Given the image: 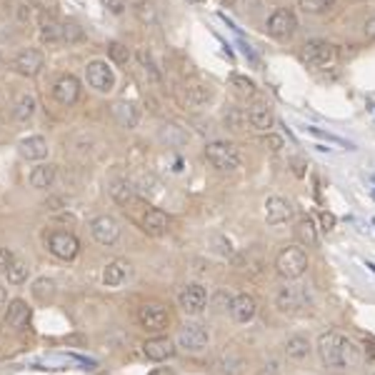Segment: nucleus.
Here are the masks:
<instances>
[{
    "mask_svg": "<svg viewBox=\"0 0 375 375\" xmlns=\"http://www.w3.org/2000/svg\"><path fill=\"white\" fill-rule=\"evenodd\" d=\"M160 138L165 140L168 145H183L185 140H188V135H185L183 131H180L178 125H163V131H160Z\"/></svg>",
    "mask_w": 375,
    "mask_h": 375,
    "instance_id": "37",
    "label": "nucleus"
},
{
    "mask_svg": "<svg viewBox=\"0 0 375 375\" xmlns=\"http://www.w3.org/2000/svg\"><path fill=\"white\" fill-rule=\"evenodd\" d=\"M143 353L148 356V360L160 363L175 356V345H173L171 338H151V340H145Z\"/></svg>",
    "mask_w": 375,
    "mask_h": 375,
    "instance_id": "17",
    "label": "nucleus"
},
{
    "mask_svg": "<svg viewBox=\"0 0 375 375\" xmlns=\"http://www.w3.org/2000/svg\"><path fill=\"white\" fill-rule=\"evenodd\" d=\"M113 118L123 128H135L138 125V108L128 100H118V103H113Z\"/></svg>",
    "mask_w": 375,
    "mask_h": 375,
    "instance_id": "25",
    "label": "nucleus"
},
{
    "mask_svg": "<svg viewBox=\"0 0 375 375\" xmlns=\"http://www.w3.org/2000/svg\"><path fill=\"white\" fill-rule=\"evenodd\" d=\"M276 270H278V276L285 278V280L300 278L305 270H308V256H305V250L298 248V245L283 248L276 258Z\"/></svg>",
    "mask_w": 375,
    "mask_h": 375,
    "instance_id": "2",
    "label": "nucleus"
},
{
    "mask_svg": "<svg viewBox=\"0 0 375 375\" xmlns=\"http://www.w3.org/2000/svg\"><path fill=\"white\" fill-rule=\"evenodd\" d=\"M13 258L15 256L8 248H0V270H8V265L13 263Z\"/></svg>",
    "mask_w": 375,
    "mask_h": 375,
    "instance_id": "45",
    "label": "nucleus"
},
{
    "mask_svg": "<svg viewBox=\"0 0 375 375\" xmlns=\"http://www.w3.org/2000/svg\"><path fill=\"white\" fill-rule=\"evenodd\" d=\"M48 250L60 260H73L80 253V240L68 231H53L48 235Z\"/></svg>",
    "mask_w": 375,
    "mask_h": 375,
    "instance_id": "5",
    "label": "nucleus"
},
{
    "mask_svg": "<svg viewBox=\"0 0 375 375\" xmlns=\"http://www.w3.org/2000/svg\"><path fill=\"white\" fill-rule=\"evenodd\" d=\"M110 195H113V200H115V203L128 205V203H133V200H135V185H133L131 180L120 178V180H115V183H113Z\"/></svg>",
    "mask_w": 375,
    "mask_h": 375,
    "instance_id": "29",
    "label": "nucleus"
},
{
    "mask_svg": "<svg viewBox=\"0 0 375 375\" xmlns=\"http://www.w3.org/2000/svg\"><path fill=\"white\" fill-rule=\"evenodd\" d=\"M30 320V308H28L26 300H13V303L8 305V313H6V328L10 330H23Z\"/></svg>",
    "mask_w": 375,
    "mask_h": 375,
    "instance_id": "21",
    "label": "nucleus"
},
{
    "mask_svg": "<svg viewBox=\"0 0 375 375\" xmlns=\"http://www.w3.org/2000/svg\"><path fill=\"white\" fill-rule=\"evenodd\" d=\"M231 83H233V86H238V90L248 93V95H250V93H253V90H256V86H253V80L243 78V75H233Z\"/></svg>",
    "mask_w": 375,
    "mask_h": 375,
    "instance_id": "42",
    "label": "nucleus"
},
{
    "mask_svg": "<svg viewBox=\"0 0 375 375\" xmlns=\"http://www.w3.org/2000/svg\"><path fill=\"white\" fill-rule=\"evenodd\" d=\"M296 235H298V240L303 245H308V248H316L318 245V228H316V223L310 220V218H300L298 220V225H296Z\"/></svg>",
    "mask_w": 375,
    "mask_h": 375,
    "instance_id": "28",
    "label": "nucleus"
},
{
    "mask_svg": "<svg viewBox=\"0 0 375 375\" xmlns=\"http://www.w3.org/2000/svg\"><path fill=\"white\" fill-rule=\"evenodd\" d=\"M18 153L26 160H43L48 155V140L43 135H28L18 143Z\"/></svg>",
    "mask_w": 375,
    "mask_h": 375,
    "instance_id": "19",
    "label": "nucleus"
},
{
    "mask_svg": "<svg viewBox=\"0 0 375 375\" xmlns=\"http://www.w3.org/2000/svg\"><path fill=\"white\" fill-rule=\"evenodd\" d=\"M53 293H55V283L50 278H38L33 283V296L38 300H48V298H53Z\"/></svg>",
    "mask_w": 375,
    "mask_h": 375,
    "instance_id": "36",
    "label": "nucleus"
},
{
    "mask_svg": "<svg viewBox=\"0 0 375 375\" xmlns=\"http://www.w3.org/2000/svg\"><path fill=\"white\" fill-rule=\"evenodd\" d=\"M138 63L143 66L145 75H148V78H151L153 83H160V70L155 68V63H153L151 53H148L145 48H140V50H138Z\"/></svg>",
    "mask_w": 375,
    "mask_h": 375,
    "instance_id": "34",
    "label": "nucleus"
},
{
    "mask_svg": "<svg viewBox=\"0 0 375 375\" xmlns=\"http://www.w3.org/2000/svg\"><path fill=\"white\" fill-rule=\"evenodd\" d=\"M138 320L145 330H151V333H160V330L168 328V323H171V313L168 308L160 303H145L143 308L138 310Z\"/></svg>",
    "mask_w": 375,
    "mask_h": 375,
    "instance_id": "9",
    "label": "nucleus"
},
{
    "mask_svg": "<svg viewBox=\"0 0 375 375\" xmlns=\"http://www.w3.org/2000/svg\"><path fill=\"white\" fill-rule=\"evenodd\" d=\"M53 95L60 106H66V108L75 106L80 98V80L75 78V75H63L53 86Z\"/></svg>",
    "mask_w": 375,
    "mask_h": 375,
    "instance_id": "14",
    "label": "nucleus"
},
{
    "mask_svg": "<svg viewBox=\"0 0 375 375\" xmlns=\"http://www.w3.org/2000/svg\"><path fill=\"white\" fill-rule=\"evenodd\" d=\"M83 38H86V33H83V28H80L75 20H66V23H63V43L73 46V43H80Z\"/></svg>",
    "mask_w": 375,
    "mask_h": 375,
    "instance_id": "35",
    "label": "nucleus"
},
{
    "mask_svg": "<svg viewBox=\"0 0 375 375\" xmlns=\"http://www.w3.org/2000/svg\"><path fill=\"white\" fill-rule=\"evenodd\" d=\"M285 356L290 360H305L310 356V343L303 336H293L285 340Z\"/></svg>",
    "mask_w": 375,
    "mask_h": 375,
    "instance_id": "27",
    "label": "nucleus"
},
{
    "mask_svg": "<svg viewBox=\"0 0 375 375\" xmlns=\"http://www.w3.org/2000/svg\"><path fill=\"white\" fill-rule=\"evenodd\" d=\"M245 115H248V123L256 131H268L270 125H273V110H270L268 103H253Z\"/></svg>",
    "mask_w": 375,
    "mask_h": 375,
    "instance_id": "23",
    "label": "nucleus"
},
{
    "mask_svg": "<svg viewBox=\"0 0 375 375\" xmlns=\"http://www.w3.org/2000/svg\"><path fill=\"white\" fill-rule=\"evenodd\" d=\"M43 63H46V58H43L40 50L26 48V50H20V53L15 55L10 66H13V70L18 73V75H23V78H35V75L43 70Z\"/></svg>",
    "mask_w": 375,
    "mask_h": 375,
    "instance_id": "10",
    "label": "nucleus"
},
{
    "mask_svg": "<svg viewBox=\"0 0 375 375\" xmlns=\"http://www.w3.org/2000/svg\"><path fill=\"white\" fill-rule=\"evenodd\" d=\"M245 120H248V115H245V113L240 110V108H235V106L228 108V110H225V115H223L225 128H231V131H243Z\"/></svg>",
    "mask_w": 375,
    "mask_h": 375,
    "instance_id": "33",
    "label": "nucleus"
},
{
    "mask_svg": "<svg viewBox=\"0 0 375 375\" xmlns=\"http://www.w3.org/2000/svg\"><path fill=\"white\" fill-rule=\"evenodd\" d=\"M103 6H106L110 13L120 15L125 10V0H103Z\"/></svg>",
    "mask_w": 375,
    "mask_h": 375,
    "instance_id": "44",
    "label": "nucleus"
},
{
    "mask_svg": "<svg viewBox=\"0 0 375 375\" xmlns=\"http://www.w3.org/2000/svg\"><path fill=\"white\" fill-rule=\"evenodd\" d=\"M208 343H211V333H208L203 325H198V323H188L178 333V345L183 350H191V353L203 350Z\"/></svg>",
    "mask_w": 375,
    "mask_h": 375,
    "instance_id": "11",
    "label": "nucleus"
},
{
    "mask_svg": "<svg viewBox=\"0 0 375 375\" xmlns=\"http://www.w3.org/2000/svg\"><path fill=\"white\" fill-rule=\"evenodd\" d=\"M8 280L10 283H15V285H20V283H26L28 280V273H30V265L26 263V260H20V258H13V263L8 265Z\"/></svg>",
    "mask_w": 375,
    "mask_h": 375,
    "instance_id": "31",
    "label": "nucleus"
},
{
    "mask_svg": "<svg viewBox=\"0 0 375 375\" xmlns=\"http://www.w3.org/2000/svg\"><path fill=\"white\" fill-rule=\"evenodd\" d=\"M128 276H131V263L123 260V258H115V260H110V263L106 265V270H103V283H106L108 288H118V285L125 283Z\"/></svg>",
    "mask_w": 375,
    "mask_h": 375,
    "instance_id": "20",
    "label": "nucleus"
},
{
    "mask_svg": "<svg viewBox=\"0 0 375 375\" xmlns=\"http://www.w3.org/2000/svg\"><path fill=\"white\" fill-rule=\"evenodd\" d=\"M310 303L308 290L303 285H285V288L278 290L276 296V305L280 313H298L300 308Z\"/></svg>",
    "mask_w": 375,
    "mask_h": 375,
    "instance_id": "7",
    "label": "nucleus"
},
{
    "mask_svg": "<svg viewBox=\"0 0 375 375\" xmlns=\"http://www.w3.org/2000/svg\"><path fill=\"white\" fill-rule=\"evenodd\" d=\"M86 80H88V86L98 93H110L113 86H115L113 68L108 66L106 60H90L86 68Z\"/></svg>",
    "mask_w": 375,
    "mask_h": 375,
    "instance_id": "6",
    "label": "nucleus"
},
{
    "mask_svg": "<svg viewBox=\"0 0 375 375\" xmlns=\"http://www.w3.org/2000/svg\"><path fill=\"white\" fill-rule=\"evenodd\" d=\"M258 6H260V0H235V8L240 13H253Z\"/></svg>",
    "mask_w": 375,
    "mask_h": 375,
    "instance_id": "43",
    "label": "nucleus"
},
{
    "mask_svg": "<svg viewBox=\"0 0 375 375\" xmlns=\"http://www.w3.org/2000/svg\"><path fill=\"white\" fill-rule=\"evenodd\" d=\"M211 98H213V90L211 86H205V83H193V86H188V90H185V103L191 108L205 106Z\"/></svg>",
    "mask_w": 375,
    "mask_h": 375,
    "instance_id": "26",
    "label": "nucleus"
},
{
    "mask_svg": "<svg viewBox=\"0 0 375 375\" xmlns=\"http://www.w3.org/2000/svg\"><path fill=\"white\" fill-rule=\"evenodd\" d=\"M318 353H320V360L328 368L336 370L356 368L358 363H360L358 345L348 336H343V333H323L318 338Z\"/></svg>",
    "mask_w": 375,
    "mask_h": 375,
    "instance_id": "1",
    "label": "nucleus"
},
{
    "mask_svg": "<svg viewBox=\"0 0 375 375\" xmlns=\"http://www.w3.org/2000/svg\"><path fill=\"white\" fill-rule=\"evenodd\" d=\"M368 375H375V373H368Z\"/></svg>",
    "mask_w": 375,
    "mask_h": 375,
    "instance_id": "50",
    "label": "nucleus"
},
{
    "mask_svg": "<svg viewBox=\"0 0 375 375\" xmlns=\"http://www.w3.org/2000/svg\"><path fill=\"white\" fill-rule=\"evenodd\" d=\"M35 108H38V100H35L30 93H23L18 98V103H15V118H18L20 123H28V120L35 115Z\"/></svg>",
    "mask_w": 375,
    "mask_h": 375,
    "instance_id": "30",
    "label": "nucleus"
},
{
    "mask_svg": "<svg viewBox=\"0 0 375 375\" xmlns=\"http://www.w3.org/2000/svg\"><path fill=\"white\" fill-rule=\"evenodd\" d=\"M336 55H338L336 46L328 43V40H308L303 46V50H300V58L313 68L328 66V63L336 60Z\"/></svg>",
    "mask_w": 375,
    "mask_h": 375,
    "instance_id": "4",
    "label": "nucleus"
},
{
    "mask_svg": "<svg viewBox=\"0 0 375 375\" xmlns=\"http://www.w3.org/2000/svg\"><path fill=\"white\" fill-rule=\"evenodd\" d=\"M18 18L26 23V20H30V8L28 6H18Z\"/></svg>",
    "mask_w": 375,
    "mask_h": 375,
    "instance_id": "46",
    "label": "nucleus"
},
{
    "mask_svg": "<svg viewBox=\"0 0 375 375\" xmlns=\"http://www.w3.org/2000/svg\"><path fill=\"white\" fill-rule=\"evenodd\" d=\"M258 313V303L256 298L248 296V293H240L231 300V316L235 318L238 323H250Z\"/></svg>",
    "mask_w": 375,
    "mask_h": 375,
    "instance_id": "16",
    "label": "nucleus"
},
{
    "mask_svg": "<svg viewBox=\"0 0 375 375\" xmlns=\"http://www.w3.org/2000/svg\"><path fill=\"white\" fill-rule=\"evenodd\" d=\"M220 368H223L228 375H238V373H240V368H243V360H240L238 356H223V360H220Z\"/></svg>",
    "mask_w": 375,
    "mask_h": 375,
    "instance_id": "40",
    "label": "nucleus"
},
{
    "mask_svg": "<svg viewBox=\"0 0 375 375\" xmlns=\"http://www.w3.org/2000/svg\"><path fill=\"white\" fill-rule=\"evenodd\" d=\"M323 225H325V231H333V225H336V218L325 213V215H323Z\"/></svg>",
    "mask_w": 375,
    "mask_h": 375,
    "instance_id": "48",
    "label": "nucleus"
},
{
    "mask_svg": "<svg viewBox=\"0 0 375 375\" xmlns=\"http://www.w3.org/2000/svg\"><path fill=\"white\" fill-rule=\"evenodd\" d=\"M336 6V0H298V8L308 15H320Z\"/></svg>",
    "mask_w": 375,
    "mask_h": 375,
    "instance_id": "32",
    "label": "nucleus"
},
{
    "mask_svg": "<svg viewBox=\"0 0 375 375\" xmlns=\"http://www.w3.org/2000/svg\"><path fill=\"white\" fill-rule=\"evenodd\" d=\"M135 15L140 18V23L153 26V23H155V8H153L151 0H138V3H135Z\"/></svg>",
    "mask_w": 375,
    "mask_h": 375,
    "instance_id": "39",
    "label": "nucleus"
},
{
    "mask_svg": "<svg viewBox=\"0 0 375 375\" xmlns=\"http://www.w3.org/2000/svg\"><path fill=\"white\" fill-rule=\"evenodd\" d=\"M38 33H40V40H43L46 46H55V43L63 40V23H58L53 15H40Z\"/></svg>",
    "mask_w": 375,
    "mask_h": 375,
    "instance_id": "22",
    "label": "nucleus"
},
{
    "mask_svg": "<svg viewBox=\"0 0 375 375\" xmlns=\"http://www.w3.org/2000/svg\"><path fill=\"white\" fill-rule=\"evenodd\" d=\"M140 225H143V231L148 233V235L158 238V235H165V233H168V228H171V218L165 215L160 208H151V211L143 215Z\"/></svg>",
    "mask_w": 375,
    "mask_h": 375,
    "instance_id": "18",
    "label": "nucleus"
},
{
    "mask_svg": "<svg viewBox=\"0 0 375 375\" xmlns=\"http://www.w3.org/2000/svg\"><path fill=\"white\" fill-rule=\"evenodd\" d=\"M108 55H110L113 63L128 66V60H131V48L123 46V43H110V46H108Z\"/></svg>",
    "mask_w": 375,
    "mask_h": 375,
    "instance_id": "38",
    "label": "nucleus"
},
{
    "mask_svg": "<svg viewBox=\"0 0 375 375\" xmlns=\"http://www.w3.org/2000/svg\"><path fill=\"white\" fill-rule=\"evenodd\" d=\"M296 28H298V18L288 8H278L276 13L265 20V33L273 35V38H290V35L296 33Z\"/></svg>",
    "mask_w": 375,
    "mask_h": 375,
    "instance_id": "8",
    "label": "nucleus"
},
{
    "mask_svg": "<svg viewBox=\"0 0 375 375\" xmlns=\"http://www.w3.org/2000/svg\"><path fill=\"white\" fill-rule=\"evenodd\" d=\"M178 303L185 313L195 316V313H200V310L205 308V303H208V293H205L203 285L191 283V285H185V288L178 293Z\"/></svg>",
    "mask_w": 375,
    "mask_h": 375,
    "instance_id": "13",
    "label": "nucleus"
},
{
    "mask_svg": "<svg viewBox=\"0 0 375 375\" xmlns=\"http://www.w3.org/2000/svg\"><path fill=\"white\" fill-rule=\"evenodd\" d=\"M90 233L100 245H113L120 238V223L113 215H98L90 223Z\"/></svg>",
    "mask_w": 375,
    "mask_h": 375,
    "instance_id": "12",
    "label": "nucleus"
},
{
    "mask_svg": "<svg viewBox=\"0 0 375 375\" xmlns=\"http://www.w3.org/2000/svg\"><path fill=\"white\" fill-rule=\"evenodd\" d=\"M290 218H293V205L285 198L273 195L265 200V220H268V225H283Z\"/></svg>",
    "mask_w": 375,
    "mask_h": 375,
    "instance_id": "15",
    "label": "nucleus"
},
{
    "mask_svg": "<svg viewBox=\"0 0 375 375\" xmlns=\"http://www.w3.org/2000/svg\"><path fill=\"white\" fill-rule=\"evenodd\" d=\"M365 35L375 40V18H370L368 23H365Z\"/></svg>",
    "mask_w": 375,
    "mask_h": 375,
    "instance_id": "47",
    "label": "nucleus"
},
{
    "mask_svg": "<svg viewBox=\"0 0 375 375\" xmlns=\"http://www.w3.org/2000/svg\"><path fill=\"white\" fill-rule=\"evenodd\" d=\"M263 145L268 148L270 153H280V151H283V138H280V135H273V133H270V135H265Z\"/></svg>",
    "mask_w": 375,
    "mask_h": 375,
    "instance_id": "41",
    "label": "nucleus"
},
{
    "mask_svg": "<svg viewBox=\"0 0 375 375\" xmlns=\"http://www.w3.org/2000/svg\"><path fill=\"white\" fill-rule=\"evenodd\" d=\"M53 183H55V165L43 163L35 165L33 171H30V185H33L35 191H48Z\"/></svg>",
    "mask_w": 375,
    "mask_h": 375,
    "instance_id": "24",
    "label": "nucleus"
},
{
    "mask_svg": "<svg viewBox=\"0 0 375 375\" xmlns=\"http://www.w3.org/2000/svg\"><path fill=\"white\" fill-rule=\"evenodd\" d=\"M205 158L213 168L218 171H238L240 168V153L233 143L228 140H213V143L205 145Z\"/></svg>",
    "mask_w": 375,
    "mask_h": 375,
    "instance_id": "3",
    "label": "nucleus"
},
{
    "mask_svg": "<svg viewBox=\"0 0 375 375\" xmlns=\"http://www.w3.org/2000/svg\"><path fill=\"white\" fill-rule=\"evenodd\" d=\"M6 303H8V290L3 288V283H0V308H3Z\"/></svg>",
    "mask_w": 375,
    "mask_h": 375,
    "instance_id": "49",
    "label": "nucleus"
}]
</instances>
